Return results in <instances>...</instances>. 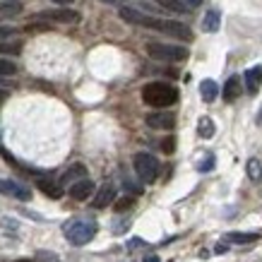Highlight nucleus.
<instances>
[{
	"mask_svg": "<svg viewBox=\"0 0 262 262\" xmlns=\"http://www.w3.org/2000/svg\"><path fill=\"white\" fill-rule=\"evenodd\" d=\"M142 99L147 106H154V108L173 106L178 101V89L166 84V82H149L142 89Z\"/></svg>",
	"mask_w": 262,
	"mask_h": 262,
	"instance_id": "obj_1",
	"label": "nucleus"
},
{
	"mask_svg": "<svg viewBox=\"0 0 262 262\" xmlns=\"http://www.w3.org/2000/svg\"><path fill=\"white\" fill-rule=\"evenodd\" d=\"M63 231L72 246H87L96 236V224L92 219H70L63 226Z\"/></svg>",
	"mask_w": 262,
	"mask_h": 262,
	"instance_id": "obj_2",
	"label": "nucleus"
},
{
	"mask_svg": "<svg viewBox=\"0 0 262 262\" xmlns=\"http://www.w3.org/2000/svg\"><path fill=\"white\" fill-rule=\"evenodd\" d=\"M147 53L154 60H164V63H181L190 56V51L183 46H173V43H147Z\"/></svg>",
	"mask_w": 262,
	"mask_h": 262,
	"instance_id": "obj_3",
	"label": "nucleus"
},
{
	"mask_svg": "<svg viewBox=\"0 0 262 262\" xmlns=\"http://www.w3.org/2000/svg\"><path fill=\"white\" fill-rule=\"evenodd\" d=\"M133 166H135V173L142 183H154L157 181V176H159V161L154 159L151 154H147V151L135 154Z\"/></svg>",
	"mask_w": 262,
	"mask_h": 262,
	"instance_id": "obj_4",
	"label": "nucleus"
},
{
	"mask_svg": "<svg viewBox=\"0 0 262 262\" xmlns=\"http://www.w3.org/2000/svg\"><path fill=\"white\" fill-rule=\"evenodd\" d=\"M147 29H157V32H164L168 36H176V39H183V41L192 39L190 27H185L183 22H173V19H157V17H151Z\"/></svg>",
	"mask_w": 262,
	"mask_h": 262,
	"instance_id": "obj_5",
	"label": "nucleus"
},
{
	"mask_svg": "<svg viewBox=\"0 0 262 262\" xmlns=\"http://www.w3.org/2000/svg\"><path fill=\"white\" fill-rule=\"evenodd\" d=\"M82 17L77 10L70 8H58V10H46V12H39L34 15V22H60V24H77Z\"/></svg>",
	"mask_w": 262,
	"mask_h": 262,
	"instance_id": "obj_6",
	"label": "nucleus"
},
{
	"mask_svg": "<svg viewBox=\"0 0 262 262\" xmlns=\"http://www.w3.org/2000/svg\"><path fill=\"white\" fill-rule=\"evenodd\" d=\"M0 195H8V198H17V200H29L32 198V190L17 181L0 178Z\"/></svg>",
	"mask_w": 262,
	"mask_h": 262,
	"instance_id": "obj_7",
	"label": "nucleus"
},
{
	"mask_svg": "<svg viewBox=\"0 0 262 262\" xmlns=\"http://www.w3.org/2000/svg\"><path fill=\"white\" fill-rule=\"evenodd\" d=\"M144 120H147V125L154 127V130H171V127H176V116L171 111L149 113Z\"/></svg>",
	"mask_w": 262,
	"mask_h": 262,
	"instance_id": "obj_8",
	"label": "nucleus"
},
{
	"mask_svg": "<svg viewBox=\"0 0 262 262\" xmlns=\"http://www.w3.org/2000/svg\"><path fill=\"white\" fill-rule=\"evenodd\" d=\"M94 195V183L89 181V178H80V181H75L70 185V198L72 200H87Z\"/></svg>",
	"mask_w": 262,
	"mask_h": 262,
	"instance_id": "obj_9",
	"label": "nucleus"
},
{
	"mask_svg": "<svg viewBox=\"0 0 262 262\" xmlns=\"http://www.w3.org/2000/svg\"><path fill=\"white\" fill-rule=\"evenodd\" d=\"M243 80H246L248 94H257V92H260V84H262V65H253L250 70H246Z\"/></svg>",
	"mask_w": 262,
	"mask_h": 262,
	"instance_id": "obj_10",
	"label": "nucleus"
},
{
	"mask_svg": "<svg viewBox=\"0 0 262 262\" xmlns=\"http://www.w3.org/2000/svg\"><path fill=\"white\" fill-rule=\"evenodd\" d=\"M116 200V188H113V183H106V185H101V190L94 195V202L92 205L96 207V209H103V207H108Z\"/></svg>",
	"mask_w": 262,
	"mask_h": 262,
	"instance_id": "obj_11",
	"label": "nucleus"
},
{
	"mask_svg": "<svg viewBox=\"0 0 262 262\" xmlns=\"http://www.w3.org/2000/svg\"><path fill=\"white\" fill-rule=\"evenodd\" d=\"M224 241H229V243H236V246H248V243H255V241H260V233H248V231H229Z\"/></svg>",
	"mask_w": 262,
	"mask_h": 262,
	"instance_id": "obj_12",
	"label": "nucleus"
},
{
	"mask_svg": "<svg viewBox=\"0 0 262 262\" xmlns=\"http://www.w3.org/2000/svg\"><path fill=\"white\" fill-rule=\"evenodd\" d=\"M222 96L226 99V101H236L241 96V77H229L226 80V84H224V89H222Z\"/></svg>",
	"mask_w": 262,
	"mask_h": 262,
	"instance_id": "obj_13",
	"label": "nucleus"
},
{
	"mask_svg": "<svg viewBox=\"0 0 262 262\" xmlns=\"http://www.w3.org/2000/svg\"><path fill=\"white\" fill-rule=\"evenodd\" d=\"M80 178H87V168L82 166V164H72L63 176H60V185H68V183H75L80 181Z\"/></svg>",
	"mask_w": 262,
	"mask_h": 262,
	"instance_id": "obj_14",
	"label": "nucleus"
},
{
	"mask_svg": "<svg viewBox=\"0 0 262 262\" xmlns=\"http://www.w3.org/2000/svg\"><path fill=\"white\" fill-rule=\"evenodd\" d=\"M36 185H39V190L43 192V195H48V198H53V200L63 198V185H60V183H53V181H46V178H41Z\"/></svg>",
	"mask_w": 262,
	"mask_h": 262,
	"instance_id": "obj_15",
	"label": "nucleus"
},
{
	"mask_svg": "<svg viewBox=\"0 0 262 262\" xmlns=\"http://www.w3.org/2000/svg\"><path fill=\"white\" fill-rule=\"evenodd\" d=\"M200 96H202V101L212 103L219 96V84H216L214 80H202V84H200Z\"/></svg>",
	"mask_w": 262,
	"mask_h": 262,
	"instance_id": "obj_16",
	"label": "nucleus"
},
{
	"mask_svg": "<svg viewBox=\"0 0 262 262\" xmlns=\"http://www.w3.org/2000/svg\"><path fill=\"white\" fill-rule=\"evenodd\" d=\"M219 24H222V15H219V10H209L205 15V19H202V29L209 34H214L216 29H219Z\"/></svg>",
	"mask_w": 262,
	"mask_h": 262,
	"instance_id": "obj_17",
	"label": "nucleus"
},
{
	"mask_svg": "<svg viewBox=\"0 0 262 262\" xmlns=\"http://www.w3.org/2000/svg\"><path fill=\"white\" fill-rule=\"evenodd\" d=\"M198 133L202 140H212L214 137V120L209 118V116H202L198 120Z\"/></svg>",
	"mask_w": 262,
	"mask_h": 262,
	"instance_id": "obj_18",
	"label": "nucleus"
},
{
	"mask_svg": "<svg viewBox=\"0 0 262 262\" xmlns=\"http://www.w3.org/2000/svg\"><path fill=\"white\" fill-rule=\"evenodd\" d=\"M22 12V3L17 0H0V17H15Z\"/></svg>",
	"mask_w": 262,
	"mask_h": 262,
	"instance_id": "obj_19",
	"label": "nucleus"
},
{
	"mask_svg": "<svg viewBox=\"0 0 262 262\" xmlns=\"http://www.w3.org/2000/svg\"><path fill=\"white\" fill-rule=\"evenodd\" d=\"M17 53H22L19 41H0V56H17Z\"/></svg>",
	"mask_w": 262,
	"mask_h": 262,
	"instance_id": "obj_20",
	"label": "nucleus"
},
{
	"mask_svg": "<svg viewBox=\"0 0 262 262\" xmlns=\"http://www.w3.org/2000/svg\"><path fill=\"white\" fill-rule=\"evenodd\" d=\"M246 168H248L250 181H260V178H262V164H260V159H248Z\"/></svg>",
	"mask_w": 262,
	"mask_h": 262,
	"instance_id": "obj_21",
	"label": "nucleus"
},
{
	"mask_svg": "<svg viewBox=\"0 0 262 262\" xmlns=\"http://www.w3.org/2000/svg\"><path fill=\"white\" fill-rule=\"evenodd\" d=\"M154 3H159L161 8H166V10H171V12H185V5H183L181 0H154Z\"/></svg>",
	"mask_w": 262,
	"mask_h": 262,
	"instance_id": "obj_22",
	"label": "nucleus"
},
{
	"mask_svg": "<svg viewBox=\"0 0 262 262\" xmlns=\"http://www.w3.org/2000/svg\"><path fill=\"white\" fill-rule=\"evenodd\" d=\"M15 72H17V65L12 63V60L0 58V77H3V75H15Z\"/></svg>",
	"mask_w": 262,
	"mask_h": 262,
	"instance_id": "obj_23",
	"label": "nucleus"
},
{
	"mask_svg": "<svg viewBox=\"0 0 262 262\" xmlns=\"http://www.w3.org/2000/svg\"><path fill=\"white\" fill-rule=\"evenodd\" d=\"M212 168H214V157H212V154H207L205 159H202V161L198 164V171L207 173V171H212Z\"/></svg>",
	"mask_w": 262,
	"mask_h": 262,
	"instance_id": "obj_24",
	"label": "nucleus"
},
{
	"mask_svg": "<svg viewBox=\"0 0 262 262\" xmlns=\"http://www.w3.org/2000/svg\"><path fill=\"white\" fill-rule=\"evenodd\" d=\"M161 149H164V154H173L176 151V137H166V140L161 142Z\"/></svg>",
	"mask_w": 262,
	"mask_h": 262,
	"instance_id": "obj_25",
	"label": "nucleus"
},
{
	"mask_svg": "<svg viewBox=\"0 0 262 262\" xmlns=\"http://www.w3.org/2000/svg\"><path fill=\"white\" fill-rule=\"evenodd\" d=\"M133 207V198H120L118 202H116V209L118 212H123V209H130Z\"/></svg>",
	"mask_w": 262,
	"mask_h": 262,
	"instance_id": "obj_26",
	"label": "nucleus"
},
{
	"mask_svg": "<svg viewBox=\"0 0 262 262\" xmlns=\"http://www.w3.org/2000/svg\"><path fill=\"white\" fill-rule=\"evenodd\" d=\"M10 36H15V29H12V27H3V24H0V41L10 39Z\"/></svg>",
	"mask_w": 262,
	"mask_h": 262,
	"instance_id": "obj_27",
	"label": "nucleus"
},
{
	"mask_svg": "<svg viewBox=\"0 0 262 262\" xmlns=\"http://www.w3.org/2000/svg\"><path fill=\"white\" fill-rule=\"evenodd\" d=\"M181 3L188 10H195V8H200V5H202V0H181Z\"/></svg>",
	"mask_w": 262,
	"mask_h": 262,
	"instance_id": "obj_28",
	"label": "nucleus"
},
{
	"mask_svg": "<svg viewBox=\"0 0 262 262\" xmlns=\"http://www.w3.org/2000/svg\"><path fill=\"white\" fill-rule=\"evenodd\" d=\"M101 3H108V5H120V8L125 5V0H101Z\"/></svg>",
	"mask_w": 262,
	"mask_h": 262,
	"instance_id": "obj_29",
	"label": "nucleus"
},
{
	"mask_svg": "<svg viewBox=\"0 0 262 262\" xmlns=\"http://www.w3.org/2000/svg\"><path fill=\"white\" fill-rule=\"evenodd\" d=\"M8 92H5V89H0V106H3V103H5V99H8Z\"/></svg>",
	"mask_w": 262,
	"mask_h": 262,
	"instance_id": "obj_30",
	"label": "nucleus"
},
{
	"mask_svg": "<svg viewBox=\"0 0 262 262\" xmlns=\"http://www.w3.org/2000/svg\"><path fill=\"white\" fill-rule=\"evenodd\" d=\"M48 3H58V5H70V3H75V0H48Z\"/></svg>",
	"mask_w": 262,
	"mask_h": 262,
	"instance_id": "obj_31",
	"label": "nucleus"
},
{
	"mask_svg": "<svg viewBox=\"0 0 262 262\" xmlns=\"http://www.w3.org/2000/svg\"><path fill=\"white\" fill-rule=\"evenodd\" d=\"M144 262H159V257H154V255H149V257H144Z\"/></svg>",
	"mask_w": 262,
	"mask_h": 262,
	"instance_id": "obj_32",
	"label": "nucleus"
},
{
	"mask_svg": "<svg viewBox=\"0 0 262 262\" xmlns=\"http://www.w3.org/2000/svg\"><path fill=\"white\" fill-rule=\"evenodd\" d=\"M257 125L262 127V106H260V113H257Z\"/></svg>",
	"mask_w": 262,
	"mask_h": 262,
	"instance_id": "obj_33",
	"label": "nucleus"
},
{
	"mask_svg": "<svg viewBox=\"0 0 262 262\" xmlns=\"http://www.w3.org/2000/svg\"><path fill=\"white\" fill-rule=\"evenodd\" d=\"M17 262H29V260H17Z\"/></svg>",
	"mask_w": 262,
	"mask_h": 262,
	"instance_id": "obj_34",
	"label": "nucleus"
}]
</instances>
